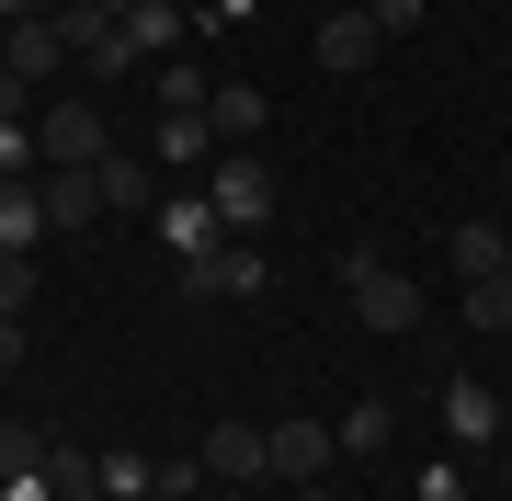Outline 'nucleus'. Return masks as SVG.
<instances>
[{
    "label": "nucleus",
    "instance_id": "obj_16",
    "mask_svg": "<svg viewBox=\"0 0 512 501\" xmlns=\"http://www.w3.org/2000/svg\"><path fill=\"white\" fill-rule=\"evenodd\" d=\"M444 251H456V274L478 285V274H501V262H512V228H501V217H467V228H456Z\"/></svg>",
    "mask_w": 512,
    "mask_h": 501
},
{
    "label": "nucleus",
    "instance_id": "obj_18",
    "mask_svg": "<svg viewBox=\"0 0 512 501\" xmlns=\"http://www.w3.org/2000/svg\"><path fill=\"white\" fill-rule=\"evenodd\" d=\"M148 92H160V114H205V92H217V80H205L194 57H160V69H148Z\"/></svg>",
    "mask_w": 512,
    "mask_h": 501
},
{
    "label": "nucleus",
    "instance_id": "obj_17",
    "mask_svg": "<svg viewBox=\"0 0 512 501\" xmlns=\"http://www.w3.org/2000/svg\"><path fill=\"white\" fill-rule=\"evenodd\" d=\"M126 46H137V69H148V57H183V12H171V0H137V12H126Z\"/></svg>",
    "mask_w": 512,
    "mask_h": 501
},
{
    "label": "nucleus",
    "instance_id": "obj_23",
    "mask_svg": "<svg viewBox=\"0 0 512 501\" xmlns=\"http://www.w3.org/2000/svg\"><path fill=\"white\" fill-rule=\"evenodd\" d=\"M35 114H46V103H35V80H12V69H0V126H35Z\"/></svg>",
    "mask_w": 512,
    "mask_h": 501
},
{
    "label": "nucleus",
    "instance_id": "obj_13",
    "mask_svg": "<svg viewBox=\"0 0 512 501\" xmlns=\"http://www.w3.org/2000/svg\"><path fill=\"white\" fill-rule=\"evenodd\" d=\"M376 46H387L376 12H330L319 23V69H376Z\"/></svg>",
    "mask_w": 512,
    "mask_h": 501
},
{
    "label": "nucleus",
    "instance_id": "obj_14",
    "mask_svg": "<svg viewBox=\"0 0 512 501\" xmlns=\"http://www.w3.org/2000/svg\"><path fill=\"white\" fill-rule=\"evenodd\" d=\"M444 433H456V445H501V399L478 388V376H456V388H444Z\"/></svg>",
    "mask_w": 512,
    "mask_h": 501
},
{
    "label": "nucleus",
    "instance_id": "obj_19",
    "mask_svg": "<svg viewBox=\"0 0 512 501\" xmlns=\"http://www.w3.org/2000/svg\"><path fill=\"white\" fill-rule=\"evenodd\" d=\"M387 433H399V410H387V399H353V410H342V456H376Z\"/></svg>",
    "mask_w": 512,
    "mask_h": 501
},
{
    "label": "nucleus",
    "instance_id": "obj_3",
    "mask_svg": "<svg viewBox=\"0 0 512 501\" xmlns=\"http://www.w3.org/2000/svg\"><path fill=\"white\" fill-rule=\"evenodd\" d=\"M205 205H217V228H228V240H251V228H274V171H262L251 149H228L217 171H205Z\"/></svg>",
    "mask_w": 512,
    "mask_h": 501
},
{
    "label": "nucleus",
    "instance_id": "obj_29",
    "mask_svg": "<svg viewBox=\"0 0 512 501\" xmlns=\"http://www.w3.org/2000/svg\"><path fill=\"white\" fill-rule=\"evenodd\" d=\"M501 274H512V262H501Z\"/></svg>",
    "mask_w": 512,
    "mask_h": 501
},
{
    "label": "nucleus",
    "instance_id": "obj_12",
    "mask_svg": "<svg viewBox=\"0 0 512 501\" xmlns=\"http://www.w3.org/2000/svg\"><path fill=\"white\" fill-rule=\"evenodd\" d=\"M46 240V171H23V183H0V251H35Z\"/></svg>",
    "mask_w": 512,
    "mask_h": 501
},
{
    "label": "nucleus",
    "instance_id": "obj_11",
    "mask_svg": "<svg viewBox=\"0 0 512 501\" xmlns=\"http://www.w3.org/2000/svg\"><path fill=\"white\" fill-rule=\"evenodd\" d=\"M262 114H274V103H262L251 80H217V92H205V126H217V149H251Z\"/></svg>",
    "mask_w": 512,
    "mask_h": 501
},
{
    "label": "nucleus",
    "instance_id": "obj_24",
    "mask_svg": "<svg viewBox=\"0 0 512 501\" xmlns=\"http://www.w3.org/2000/svg\"><path fill=\"white\" fill-rule=\"evenodd\" d=\"M365 12H376V35H410V23H421V0H365Z\"/></svg>",
    "mask_w": 512,
    "mask_h": 501
},
{
    "label": "nucleus",
    "instance_id": "obj_26",
    "mask_svg": "<svg viewBox=\"0 0 512 501\" xmlns=\"http://www.w3.org/2000/svg\"><path fill=\"white\" fill-rule=\"evenodd\" d=\"M35 12H57V0H0V23H35Z\"/></svg>",
    "mask_w": 512,
    "mask_h": 501
},
{
    "label": "nucleus",
    "instance_id": "obj_15",
    "mask_svg": "<svg viewBox=\"0 0 512 501\" xmlns=\"http://www.w3.org/2000/svg\"><path fill=\"white\" fill-rule=\"evenodd\" d=\"M103 217V171H46V228H92Z\"/></svg>",
    "mask_w": 512,
    "mask_h": 501
},
{
    "label": "nucleus",
    "instance_id": "obj_1",
    "mask_svg": "<svg viewBox=\"0 0 512 501\" xmlns=\"http://www.w3.org/2000/svg\"><path fill=\"white\" fill-rule=\"evenodd\" d=\"M342 297H353V319H365L376 342L421 331V274H399L387 251H342Z\"/></svg>",
    "mask_w": 512,
    "mask_h": 501
},
{
    "label": "nucleus",
    "instance_id": "obj_10",
    "mask_svg": "<svg viewBox=\"0 0 512 501\" xmlns=\"http://www.w3.org/2000/svg\"><path fill=\"white\" fill-rule=\"evenodd\" d=\"M217 240H228V228H217V205H205V183L160 205V251H171V262H194V251H217Z\"/></svg>",
    "mask_w": 512,
    "mask_h": 501
},
{
    "label": "nucleus",
    "instance_id": "obj_27",
    "mask_svg": "<svg viewBox=\"0 0 512 501\" xmlns=\"http://www.w3.org/2000/svg\"><path fill=\"white\" fill-rule=\"evenodd\" d=\"M296 501H342V490H319V479H308V490H296Z\"/></svg>",
    "mask_w": 512,
    "mask_h": 501
},
{
    "label": "nucleus",
    "instance_id": "obj_25",
    "mask_svg": "<svg viewBox=\"0 0 512 501\" xmlns=\"http://www.w3.org/2000/svg\"><path fill=\"white\" fill-rule=\"evenodd\" d=\"M421 501H467V479L456 467H421Z\"/></svg>",
    "mask_w": 512,
    "mask_h": 501
},
{
    "label": "nucleus",
    "instance_id": "obj_7",
    "mask_svg": "<svg viewBox=\"0 0 512 501\" xmlns=\"http://www.w3.org/2000/svg\"><path fill=\"white\" fill-rule=\"evenodd\" d=\"M0 69H12V80H35V92H46V80L69 69V35H57V12H35V23H12V46H0Z\"/></svg>",
    "mask_w": 512,
    "mask_h": 501
},
{
    "label": "nucleus",
    "instance_id": "obj_2",
    "mask_svg": "<svg viewBox=\"0 0 512 501\" xmlns=\"http://www.w3.org/2000/svg\"><path fill=\"white\" fill-rule=\"evenodd\" d=\"M35 160H46V171H92V160H114L103 103H92V92H57V103L35 114Z\"/></svg>",
    "mask_w": 512,
    "mask_h": 501
},
{
    "label": "nucleus",
    "instance_id": "obj_4",
    "mask_svg": "<svg viewBox=\"0 0 512 501\" xmlns=\"http://www.w3.org/2000/svg\"><path fill=\"white\" fill-rule=\"evenodd\" d=\"M171 297H183V308H217V297H262V251H251V240H217V251L171 262Z\"/></svg>",
    "mask_w": 512,
    "mask_h": 501
},
{
    "label": "nucleus",
    "instance_id": "obj_28",
    "mask_svg": "<svg viewBox=\"0 0 512 501\" xmlns=\"http://www.w3.org/2000/svg\"><path fill=\"white\" fill-rule=\"evenodd\" d=\"M148 501H160V490H148Z\"/></svg>",
    "mask_w": 512,
    "mask_h": 501
},
{
    "label": "nucleus",
    "instance_id": "obj_22",
    "mask_svg": "<svg viewBox=\"0 0 512 501\" xmlns=\"http://www.w3.org/2000/svg\"><path fill=\"white\" fill-rule=\"evenodd\" d=\"M23 171H46L35 160V126H0V183H23Z\"/></svg>",
    "mask_w": 512,
    "mask_h": 501
},
{
    "label": "nucleus",
    "instance_id": "obj_5",
    "mask_svg": "<svg viewBox=\"0 0 512 501\" xmlns=\"http://www.w3.org/2000/svg\"><path fill=\"white\" fill-rule=\"evenodd\" d=\"M205 479H228V490H251V479H274V433H262V422H217V433H205Z\"/></svg>",
    "mask_w": 512,
    "mask_h": 501
},
{
    "label": "nucleus",
    "instance_id": "obj_6",
    "mask_svg": "<svg viewBox=\"0 0 512 501\" xmlns=\"http://www.w3.org/2000/svg\"><path fill=\"white\" fill-rule=\"evenodd\" d=\"M262 433H274V479H296V490L330 479V456H342V433H330V422H262Z\"/></svg>",
    "mask_w": 512,
    "mask_h": 501
},
{
    "label": "nucleus",
    "instance_id": "obj_9",
    "mask_svg": "<svg viewBox=\"0 0 512 501\" xmlns=\"http://www.w3.org/2000/svg\"><path fill=\"white\" fill-rule=\"evenodd\" d=\"M92 171H103V217H160V160H126V149H114Z\"/></svg>",
    "mask_w": 512,
    "mask_h": 501
},
{
    "label": "nucleus",
    "instance_id": "obj_8",
    "mask_svg": "<svg viewBox=\"0 0 512 501\" xmlns=\"http://www.w3.org/2000/svg\"><path fill=\"white\" fill-rule=\"evenodd\" d=\"M148 160H160V171H217L228 149H217V126H205V114H160V137H148Z\"/></svg>",
    "mask_w": 512,
    "mask_h": 501
},
{
    "label": "nucleus",
    "instance_id": "obj_21",
    "mask_svg": "<svg viewBox=\"0 0 512 501\" xmlns=\"http://www.w3.org/2000/svg\"><path fill=\"white\" fill-rule=\"evenodd\" d=\"M35 308V251H0V319Z\"/></svg>",
    "mask_w": 512,
    "mask_h": 501
},
{
    "label": "nucleus",
    "instance_id": "obj_20",
    "mask_svg": "<svg viewBox=\"0 0 512 501\" xmlns=\"http://www.w3.org/2000/svg\"><path fill=\"white\" fill-rule=\"evenodd\" d=\"M467 331H490V342L512 331V274H478L467 285Z\"/></svg>",
    "mask_w": 512,
    "mask_h": 501
}]
</instances>
